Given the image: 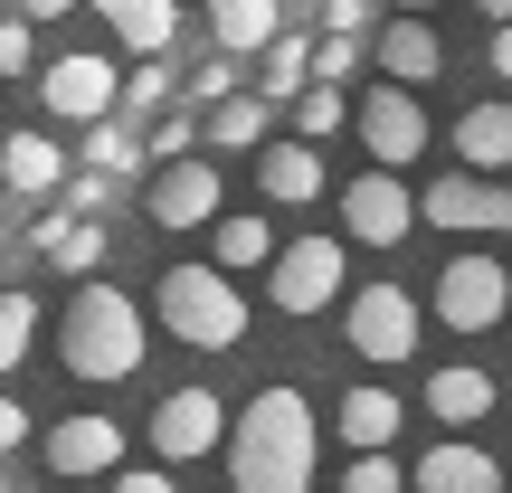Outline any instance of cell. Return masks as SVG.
Instances as JSON below:
<instances>
[{
    "label": "cell",
    "mask_w": 512,
    "mask_h": 493,
    "mask_svg": "<svg viewBox=\"0 0 512 493\" xmlns=\"http://www.w3.org/2000/svg\"><path fill=\"white\" fill-rule=\"evenodd\" d=\"M143 152H152V171H171V162H200V124H190V114H162V124L143 133Z\"/></svg>",
    "instance_id": "31"
},
{
    "label": "cell",
    "mask_w": 512,
    "mask_h": 493,
    "mask_svg": "<svg viewBox=\"0 0 512 493\" xmlns=\"http://www.w3.org/2000/svg\"><path fill=\"white\" fill-rule=\"evenodd\" d=\"M38 67V38H29V19H0V76H29Z\"/></svg>",
    "instance_id": "35"
},
{
    "label": "cell",
    "mask_w": 512,
    "mask_h": 493,
    "mask_svg": "<svg viewBox=\"0 0 512 493\" xmlns=\"http://www.w3.org/2000/svg\"><path fill=\"white\" fill-rule=\"evenodd\" d=\"M494 370H475V361H456V370H437V380H427V418L437 427H484L494 418Z\"/></svg>",
    "instance_id": "21"
},
{
    "label": "cell",
    "mask_w": 512,
    "mask_h": 493,
    "mask_svg": "<svg viewBox=\"0 0 512 493\" xmlns=\"http://www.w3.org/2000/svg\"><path fill=\"white\" fill-rule=\"evenodd\" d=\"M370 57H380V86H408V95H418L427 76H446V38H437V19H389V29L370 38Z\"/></svg>",
    "instance_id": "15"
},
{
    "label": "cell",
    "mask_w": 512,
    "mask_h": 493,
    "mask_svg": "<svg viewBox=\"0 0 512 493\" xmlns=\"http://www.w3.org/2000/svg\"><path fill=\"white\" fill-rule=\"evenodd\" d=\"M57 361L76 370L86 389H114V380H133V370L152 361V323H143V304H133L124 285H76L67 294V313H57Z\"/></svg>",
    "instance_id": "2"
},
{
    "label": "cell",
    "mask_w": 512,
    "mask_h": 493,
    "mask_svg": "<svg viewBox=\"0 0 512 493\" xmlns=\"http://www.w3.org/2000/svg\"><path fill=\"white\" fill-rule=\"evenodd\" d=\"M418 323H427V313H418V294H408V285H361L342 304V342L361 351L370 370H399L408 351H418Z\"/></svg>",
    "instance_id": "7"
},
{
    "label": "cell",
    "mask_w": 512,
    "mask_h": 493,
    "mask_svg": "<svg viewBox=\"0 0 512 493\" xmlns=\"http://www.w3.org/2000/svg\"><path fill=\"white\" fill-rule=\"evenodd\" d=\"M114 493H181V484H171L162 465H124V475H114Z\"/></svg>",
    "instance_id": "37"
},
{
    "label": "cell",
    "mask_w": 512,
    "mask_h": 493,
    "mask_svg": "<svg viewBox=\"0 0 512 493\" xmlns=\"http://www.w3.org/2000/svg\"><path fill=\"white\" fill-rule=\"evenodd\" d=\"M114 200H124V181H105V171H76L67 181V209H86V219H114Z\"/></svg>",
    "instance_id": "34"
},
{
    "label": "cell",
    "mask_w": 512,
    "mask_h": 493,
    "mask_svg": "<svg viewBox=\"0 0 512 493\" xmlns=\"http://www.w3.org/2000/svg\"><path fill=\"white\" fill-rule=\"evenodd\" d=\"M456 162L484 171V181H503L512 171V105H465L456 114Z\"/></svg>",
    "instance_id": "22"
},
{
    "label": "cell",
    "mask_w": 512,
    "mask_h": 493,
    "mask_svg": "<svg viewBox=\"0 0 512 493\" xmlns=\"http://www.w3.org/2000/svg\"><path fill=\"white\" fill-rule=\"evenodd\" d=\"M437 323L446 332H494V323H512V266L503 256H484V247H465V256H446L437 266Z\"/></svg>",
    "instance_id": "5"
},
{
    "label": "cell",
    "mask_w": 512,
    "mask_h": 493,
    "mask_svg": "<svg viewBox=\"0 0 512 493\" xmlns=\"http://www.w3.org/2000/svg\"><path fill=\"white\" fill-rule=\"evenodd\" d=\"M57 181H76V171H67V152H57V133L19 124L10 143H0V190H19V200H48Z\"/></svg>",
    "instance_id": "18"
},
{
    "label": "cell",
    "mask_w": 512,
    "mask_h": 493,
    "mask_svg": "<svg viewBox=\"0 0 512 493\" xmlns=\"http://www.w3.org/2000/svg\"><path fill=\"white\" fill-rule=\"evenodd\" d=\"M484 57H494V76L512 86V29H494V48H484Z\"/></svg>",
    "instance_id": "40"
},
{
    "label": "cell",
    "mask_w": 512,
    "mask_h": 493,
    "mask_svg": "<svg viewBox=\"0 0 512 493\" xmlns=\"http://www.w3.org/2000/svg\"><path fill=\"white\" fill-rule=\"evenodd\" d=\"M38 105H48V124H114V105H124V67L114 57H95V48H67V57H48L38 67Z\"/></svg>",
    "instance_id": "6"
},
{
    "label": "cell",
    "mask_w": 512,
    "mask_h": 493,
    "mask_svg": "<svg viewBox=\"0 0 512 493\" xmlns=\"http://www.w3.org/2000/svg\"><path fill=\"white\" fill-rule=\"evenodd\" d=\"M19 493H48V484H19Z\"/></svg>",
    "instance_id": "43"
},
{
    "label": "cell",
    "mask_w": 512,
    "mask_h": 493,
    "mask_svg": "<svg viewBox=\"0 0 512 493\" xmlns=\"http://www.w3.org/2000/svg\"><path fill=\"white\" fill-rule=\"evenodd\" d=\"M313 465H323L313 399L294 380H266L228 427V484L238 493H313Z\"/></svg>",
    "instance_id": "1"
},
{
    "label": "cell",
    "mask_w": 512,
    "mask_h": 493,
    "mask_svg": "<svg viewBox=\"0 0 512 493\" xmlns=\"http://www.w3.org/2000/svg\"><path fill=\"white\" fill-rule=\"evenodd\" d=\"M38 437V427H29V408H19V399H0V456H10V446H29Z\"/></svg>",
    "instance_id": "38"
},
{
    "label": "cell",
    "mask_w": 512,
    "mask_h": 493,
    "mask_svg": "<svg viewBox=\"0 0 512 493\" xmlns=\"http://www.w3.org/2000/svg\"><path fill=\"white\" fill-rule=\"evenodd\" d=\"M95 19H105L114 48H133V57H162L171 38H181V0H95Z\"/></svg>",
    "instance_id": "20"
},
{
    "label": "cell",
    "mask_w": 512,
    "mask_h": 493,
    "mask_svg": "<svg viewBox=\"0 0 512 493\" xmlns=\"http://www.w3.org/2000/svg\"><path fill=\"white\" fill-rule=\"evenodd\" d=\"M124 456H133V427L124 418H105V408H76V418H57L48 427V475L67 484V475H124Z\"/></svg>",
    "instance_id": "10"
},
{
    "label": "cell",
    "mask_w": 512,
    "mask_h": 493,
    "mask_svg": "<svg viewBox=\"0 0 512 493\" xmlns=\"http://www.w3.org/2000/svg\"><path fill=\"white\" fill-rule=\"evenodd\" d=\"M408 493H503V465L484 456L475 437H446V446H427V456L408 465Z\"/></svg>",
    "instance_id": "16"
},
{
    "label": "cell",
    "mask_w": 512,
    "mask_h": 493,
    "mask_svg": "<svg viewBox=\"0 0 512 493\" xmlns=\"http://www.w3.org/2000/svg\"><path fill=\"white\" fill-rule=\"evenodd\" d=\"M124 105L152 114V124L171 114V67H162V57H133V67H124Z\"/></svg>",
    "instance_id": "30"
},
{
    "label": "cell",
    "mask_w": 512,
    "mask_h": 493,
    "mask_svg": "<svg viewBox=\"0 0 512 493\" xmlns=\"http://www.w3.org/2000/svg\"><path fill=\"white\" fill-rule=\"evenodd\" d=\"M228 427H238V418L219 408V389L190 380V389H171V399L152 408L143 437H152V456H162V465H200V456H219V446H228Z\"/></svg>",
    "instance_id": "8"
},
{
    "label": "cell",
    "mask_w": 512,
    "mask_h": 493,
    "mask_svg": "<svg viewBox=\"0 0 512 493\" xmlns=\"http://www.w3.org/2000/svg\"><path fill=\"white\" fill-rule=\"evenodd\" d=\"M332 427H342L351 456H389V446H399V389L351 380V389H342V408H332Z\"/></svg>",
    "instance_id": "17"
},
{
    "label": "cell",
    "mask_w": 512,
    "mask_h": 493,
    "mask_svg": "<svg viewBox=\"0 0 512 493\" xmlns=\"http://www.w3.org/2000/svg\"><path fill=\"white\" fill-rule=\"evenodd\" d=\"M76 152H86V171H105V181H143V171H152L143 133H124V124H95Z\"/></svg>",
    "instance_id": "27"
},
{
    "label": "cell",
    "mask_w": 512,
    "mask_h": 493,
    "mask_svg": "<svg viewBox=\"0 0 512 493\" xmlns=\"http://www.w3.org/2000/svg\"><path fill=\"white\" fill-rule=\"evenodd\" d=\"M475 10H484V19H494V29H512V0H475Z\"/></svg>",
    "instance_id": "41"
},
{
    "label": "cell",
    "mask_w": 512,
    "mask_h": 493,
    "mask_svg": "<svg viewBox=\"0 0 512 493\" xmlns=\"http://www.w3.org/2000/svg\"><path fill=\"white\" fill-rule=\"evenodd\" d=\"M256 200H275V209L323 200V152L313 143H266L256 152Z\"/></svg>",
    "instance_id": "19"
},
{
    "label": "cell",
    "mask_w": 512,
    "mask_h": 493,
    "mask_svg": "<svg viewBox=\"0 0 512 493\" xmlns=\"http://www.w3.org/2000/svg\"><path fill=\"white\" fill-rule=\"evenodd\" d=\"M389 10H399V19H427V10H437V0H389Z\"/></svg>",
    "instance_id": "42"
},
{
    "label": "cell",
    "mask_w": 512,
    "mask_h": 493,
    "mask_svg": "<svg viewBox=\"0 0 512 493\" xmlns=\"http://www.w3.org/2000/svg\"><path fill=\"white\" fill-rule=\"evenodd\" d=\"M323 38H370V0H323Z\"/></svg>",
    "instance_id": "36"
},
{
    "label": "cell",
    "mask_w": 512,
    "mask_h": 493,
    "mask_svg": "<svg viewBox=\"0 0 512 493\" xmlns=\"http://www.w3.org/2000/svg\"><path fill=\"white\" fill-rule=\"evenodd\" d=\"M152 323L181 351H238L247 342V294H238V275H219V266H162Z\"/></svg>",
    "instance_id": "3"
},
{
    "label": "cell",
    "mask_w": 512,
    "mask_h": 493,
    "mask_svg": "<svg viewBox=\"0 0 512 493\" xmlns=\"http://www.w3.org/2000/svg\"><path fill=\"white\" fill-rule=\"evenodd\" d=\"M275 219H256V209H228L219 228H209V266L219 275H256V266H275Z\"/></svg>",
    "instance_id": "23"
},
{
    "label": "cell",
    "mask_w": 512,
    "mask_h": 493,
    "mask_svg": "<svg viewBox=\"0 0 512 493\" xmlns=\"http://www.w3.org/2000/svg\"><path fill=\"white\" fill-rule=\"evenodd\" d=\"M342 275H351L342 238H285V256L266 266V304L285 313V323H313V313L342 304Z\"/></svg>",
    "instance_id": "4"
},
{
    "label": "cell",
    "mask_w": 512,
    "mask_h": 493,
    "mask_svg": "<svg viewBox=\"0 0 512 493\" xmlns=\"http://www.w3.org/2000/svg\"><path fill=\"white\" fill-rule=\"evenodd\" d=\"M29 342H38V294L0 285V370H19V361H29Z\"/></svg>",
    "instance_id": "28"
},
{
    "label": "cell",
    "mask_w": 512,
    "mask_h": 493,
    "mask_svg": "<svg viewBox=\"0 0 512 493\" xmlns=\"http://www.w3.org/2000/svg\"><path fill=\"white\" fill-rule=\"evenodd\" d=\"M285 38V0H209V57L219 48H275Z\"/></svg>",
    "instance_id": "24"
},
{
    "label": "cell",
    "mask_w": 512,
    "mask_h": 493,
    "mask_svg": "<svg viewBox=\"0 0 512 493\" xmlns=\"http://www.w3.org/2000/svg\"><path fill=\"white\" fill-rule=\"evenodd\" d=\"M370 38H313V86H351Z\"/></svg>",
    "instance_id": "32"
},
{
    "label": "cell",
    "mask_w": 512,
    "mask_h": 493,
    "mask_svg": "<svg viewBox=\"0 0 512 493\" xmlns=\"http://www.w3.org/2000/svg\"><path fill=\"white\" fill-rule=\"evenodd\" d=\"M342 493H408V465H399V456H351Z\"/></svg>",
    "instance_id": "33"
},
{
    "label": "cell",
    "mask_w": 512,
    "mask_h": 493,
    "mask_svg": "<svg viewBox=\"0 0 512 493\" xmlns=\"http://www.w3.org/2000/svg\"><path fill=\"white\" fill-rule=\"evenodd\" d=\"M427 228H456V238H512V181L484 171H437V190H418Z\"/></svg>",
    "instance_id": "9"
},
{
    "label": "cell",
    "mask_w": 512,
    "mask_h": 493,
    "mask_svg": "<svg viewBox=\"0 0 512 493\" xmlns=\"http://www.w3.org/2000/svg\"><path fill=\"white\" fill-rule=\"evenodd\" d=\"M266 124H275L266 95H228V105L209 114V152H266V143H275Z\"/></svg>",
    "instance_id": "25"
},
{
    "label": "cell",
    "mask_w": 512,
    "mask_h": 493,
    "mask_svg": "<svg viewBox=\"0 0 512 493\" xmlns=\"http://www.w3.org/2000/svg\"><path fill=\"white\" fill-rule=\"evenodd\" d=\"M342 124H351V95L342 86H313L304 105H294V143H332Z\"/></svg>",
    "instance_id": "29"
},
{
    "label": "cell",
    "mask_w": 512,
    "mask_h": 493,
    "mask_svg": "<svg viewBox=\"0 0 512 493\" xmlns=\"http://www.w3.org/2000/svg\"><path fill=\"white\" fill-rule=\"evenodd\" d=\"M29 256H48L57 275H86L95 285V266H105V219H86V209H67V200L38 209L29 219Z\"/></svg>",
    "instance_id": "14"
},
{
    "label": "cell",
    "mask_w": 512,
    "mask_h": 493,
    "mask_svg": "<svg viewBox=\"0 0 512 493\" xmlns=\"http://www.w3.org/2000/svg\"><path fill=\"white\" fill-rule=\"evenodd\" d=\"M76 10V0H19V19H29V29H38V19H67Z\"/></svg>",
    "instance_id": "39"
},
{
    "label": "cell",
    "mask_w": 512,
    "mask_h": 493,
    "mask_svg": "<svg viewBox=\"0 0 512 493\" xmlns=\"http://www.w3.org/2000/svg\"><path fill=\"white\" fill-rule=\"evenodd\" d=\"M256 95H266V105H304V95H313V38H275Z\"/></svg>",
    "instance_id": "26"
},
{
    "label": "cell",
    "mask_w": 512,
    "mask_h": 493,
    "mask_svg": "<svg viewBox=\"0 0 512 493\" xmlns=\"http://www.w3.org/2000/svg\"><path fill=\"white\" fill-rule=\"evenodd\" d=\"M408 228H418V190H408L399 171H351V181H342V238L399 247Z\"/></svg>",
    "instance_id": "11"
},
{
    "label": "cell",
    "mask_w": 512,
    "mask_h": 493,
    "mask_svg": "<svg viewBox=\"0 0 512 493\" xmlns=\"http://www.w3.org/2000/svg\"><path fill=\"white\" fill-rule=\"evenodd\" d=\"M351 124H361V143H370V171H408L427 152V105L408 86H370L361 105H351Z\"/></svg>",
    "instance_id": "12"
},
{
    "label": "cell",
    "mask_w": 512,
    "mask_h": 493,
    "mask_svg": "<svg viewBox=\"0 0 512 493\" xmlns=\"http://www.w3.org/2000/svg\"><path fill=\"white\" fill-rule=\"evenodd\" d=\"M219 200H228V181H219V162H171V171H152L143 181V209H152V228H219Z\"/></svg>",
    "instance_id": "13"
}]
</instances>
